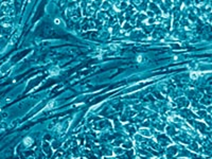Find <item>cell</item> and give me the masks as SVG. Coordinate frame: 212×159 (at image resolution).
<instances>
[{
	"label": "cell",
	"mask_w": 212,
	"mask_h": 159,
	"mask_svg": "<svg viewBox=\"0 0 212 159\" xmlns=\"http://www.w3.org/2000/svg\"><path fill=\"white\" fill-rule=\"evenodd\" d=\"M140 133H144V134H142L143 136H146V137H151V134H150V131L146 128H141L140 129Z\"/></svg>",
	"instance_id": "cell-1"
},
{
	"label": "cell",
	"mask_w": 212,
	"mask_h": 159,
	"mask_svg": "<svg viewBox=\"0 0 212 159\" xmlns=\"http://www.w3.org/2000/svg\"><path fill=\"white\" fill-rule=\"evenodd\" d=\"M199 72H192V73L190 74V76H191V79H193V80H195V79H197V77L199 76Z\"/></svg>",
	"instance_id": "cell-2"
},
{
	"label": "cell",
	"mask_w": 212,
	"mask_h": 159,
	"mask_svg": "<svg viewBox=\"0 0 212 159\" xmlns=\"http://www.w3.org/2000/svg\"><path fill=\"white\" fill-rule=\"evenodd\" d=\"M25 142L27 145H31V144H32V139H30V138H25Z\"/></svg>",
	"instance_id": "cell-3"
},
{
	"label": "cell",
	"mask_w": 212,
	"mask_h": 159,
	"mask_svg": "<svg viewBox=\"0 0 212 159\" xmlns=\"http://www.w3.org/2000/svg\"><path fill=\"white\" fill-rule=\"evenodd\" d=\"M54 104H55V102H54V101H51V102H50V103H49V104H48V105H47V106H46V108H47V109H49V108H51V107H52V106H53V105H54Z\"/></svg>",
	"instance_id": "cell-4"
},
{
	"label": "cell",
	"mask_w": 212,
	"mask_h": 159,
	"mask_svg": "<svg viewBox=\"0 0 212 159\" xmlns=\"http://www.w3.org/2000/svg\"><path fill=\"white\" fill-rule=\"evenodd\" d=\"M171 121H181L180 118H170Z\"/></svg>",
	"instance_id": "cell-5"
},
{
	"label": "cell",
	"mask_w": 212,
	"mask_h": 159,
	"mask_svg": "<svg viewBox=\"0 0 212 159\" xmlns=\"http://www.w3.org/2000/svg\"><path fill=\"white\" fill-rule=\"evenodd\" d=\"M54 22H55V24H56V25H59V22H60V20L56 18V19H55V20H54Z\"/></svg>",
	"instance_id": "cell-6"
}]
</instances>
